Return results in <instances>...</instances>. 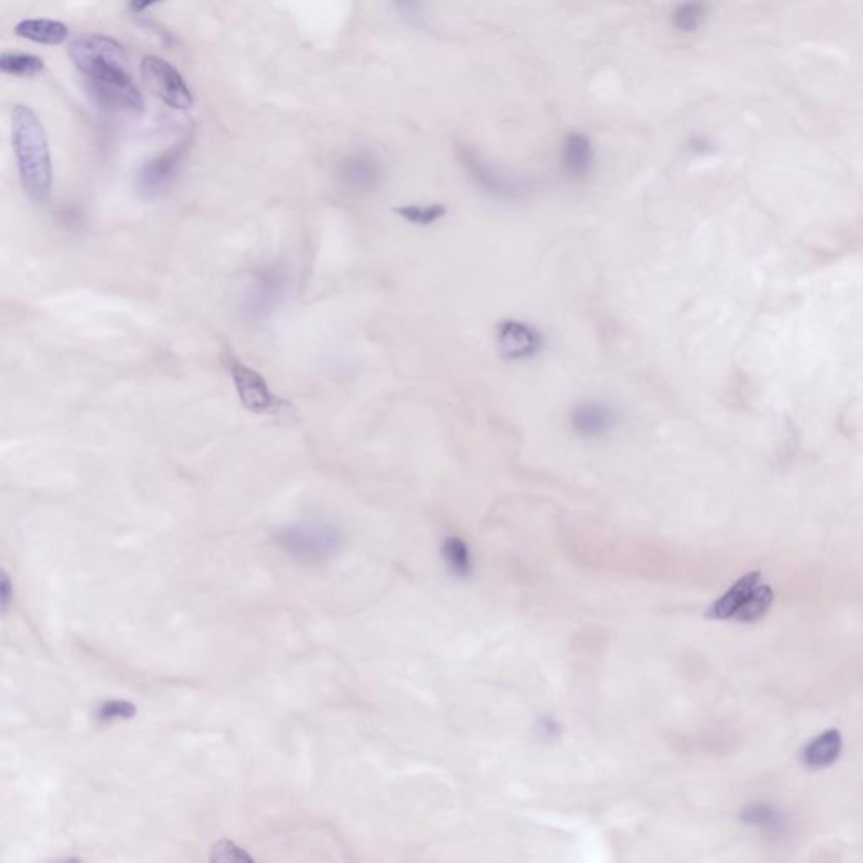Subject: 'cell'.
I'll return each mask as SVG.
<instances>
[{
	"label": "cell",
	"instance_id": "6da1fadb",
	"mask_svg": "<svg viewBox=\"0 0 863 863\" xmlns=\"http://www.w3.org/2000/svg\"><path fill=\"white\" fill-rule=\"evenodd\" d=\"M12 145L22 189L34 203H46L51 196L53 166L48 137L33 108L16 105L11 113Z\"/></svg>",
	"mask_w": 863,
	"mask_h": 863
},
{
	"label": "cell",
	"instance_id": "7a4b0ae2",
	"mask_svg": "<svg viewBox=\"0 0 863 863\" xmlns=\"http://www.w3.org/2000/svg\"><path fill=\"white\" fill-rule=\"evenodd\" d=\"M68 56L86 81H129V65L115 39L88 34L71 41Z\"/></svg>",
	"mask_w": 863,
	"mask_h": 863
},
{
	"label": "cell",
	"instance_id": "3957f363",
	"mask_svg": "<svg viewBox=\"0 0 863 863\" xmlns=\"http://www.w3.org/2000/svg\"><path fill=\"white\" fill-rule=\"evenodd\" d=\"M457 159L472 186L486 198L494 199L499 203L513 204L521 203L530 196V183L526 179L501 171L471 147L459 145Z\"/></svg>",
	"mask_w": 863,
	"mask_h": 863
},
{
	"label": "cell",
	"instance_id": "277c9868",
	"mask_svg": "<svg viewBox=\"0 0 863 863\" xmlns=\"http://www.w3.org/2000/svg\"><path fill=\"white\" fill-rule=\"evenodd\" d=\"M287 289V270L280 263L253 270L243 282L238 307L248 321H262L280 306Z\"/></svg>",
	"mask_w": 863,
	"mask_h": 863
},
{
	"label": "cell",
	"instance_id": "5b68a950",
	"mask_svg": "<svg viewBox=\"0 0 863 863\" xmlns=\"http://www.w3.org/2000/svg\"><path fill=\"white\" fill-rule=\"evenodd\" d=\"M275 542L292 557L304 562H322L338 552L341 535L334 526L321 521H302L280 528Z\"/></svg>",
	"mask_w": 863,
	"mask_h": 863
},
{
	"label": "cell",
	"instance_id": "8992f818",
	"mask_svg": "<svg viewBox=\"0 0 863 863\" xmlns=\"http://www.w3.org/2000/svg\"><path fill=\"white\" fill-rule=\"evenodd\" d=\"M567 422L577 439L599 442L609 439L621 427L622 413L604 398H582L570 408Z\"/></svg>",
	"mask_w": 863,
	"mask_h": 863
},
{
	"label": "cell",
	"instance_id": "52a82bcc",
	"mask_svg": "<svg viewBox=\"0 0 863 863\" xmlns=\"http://www.w3.org/2000/svg\"><path fill=\"white\" fill-rule=\"evenodd\" d=\"M223 363L235 385L240 402L250 412L277 413L285 407V403L272 392L267 380L257 370H253L252 366L238 360V356L225 353Z\"/></svg>",
	"mask_w": 863,
	"mask_h": 863
},
{
	"label": "cell",
	"instance_id": "ba28073f",
	"mask_svg": "<svg viewBox=\"0 0 863 863\" xmlns=\"http://www.w3.org/2000/svg\"><path fill=\"white\" fill-rule=\"evenodd\" d=\"M496 346L503 360L526 363L543 353L547 339L545 334L530 322L506 317L496 324Z\"/></svg>",
	"mask_w": 863,
	"mask_h": 863
},
{
	"label": "cell",
	"instance_id": "9c48e42d",
	"mask_svg": "<svg viewBox=\"0 0 863 863\" xmlns=\"http://www.w3.org/2000/svg\"><path fill=\"white\" fill-rule=\"evenodd\" d=\"M142 76L152 92L162 102L176 110H189L193 107V92L189 90L181 73L159 56H145L142 59Z\"/></svg>",
	"mask_w": 863,
	"mask_h": 863
},
{
	"label": "cell",
	"instance_id": "30bf717a",
	"mask_svg": "<svg viewBox=\"0 0 863 863\" xmlns=\"http://www.w3.org/2000/svg\"><path fill=\"white\" fill-rule=\"evenodd\" d=\"M338 176L349 191L371 193L380 188L385 171L375 156L368 152H356L339 162Z\"/></svg>",
	"mask_w": 863,
	"mask_h": 863
},
{
	"label": "cell",
	"instance_id": "8fae6325",
	"mask_svg": "<svg viewBox=\"0 0 863 863\" xmlns=\"http://www.w3.org/2000/svg\"><path fill=\"white\" fill-rule=\"evenodd\" d=\"M188 152V142L174 145L166 152L145 162L140 169L139 186L145 194H157L164 191L174 181L177 172L183 166L184 157Z\"/></svg>",
	"mask_w": 863,
	"mask_h": 863
},
{
	"label": "cell",
	"instance_id": "7c38bea8",
	"mask_svg": "<svg viewBox=\"0 0 863 863\" xmlns=\"http://www.w3.org/2000/svg\"><path fill=\"white\" fill-rule=\"evenodd\" d=\"M86 90L95 102L115 112H142L144 98L129 81H86Z\"/></svg>",
	"mask_w": 863,
	"mask_h": 863
},
{
	"label": "cell",
	"instance_id": "4fadbf2b",
	"mask_svg": "<svg viewBox=\"0 0 863 863\" xmlns=\"http://www.w3.org/2000/svg\"><path fill=\"white\" fill-rule=\"evenodd\" d=\"M594 166V149L589 137L579 132L570 134L562 145L560 169L570 181H584Z\"/></svg>",
	"mask_w": 863,
	"mask_h": 863
},
{
	"label": "cell",
	"instance_id": "5bb4252c",
	"mask_svg": "<svg viewBox=\"0 0 863 863\" xmlns=\"http://www.w3.org/2000/svg\"><path fill=\"white\" fill-rule=\"evenodd\" d=\"M759 582H761V572H749L744 577H740L720 597L719 601L713 602L712 607L708 609L707 616L712 617V619H730V617H734L740 607L744 606V602L749 599V595L754 592Z\"/></svg>",
	"mask_w": 863,
	"mask_h": 863
},
{
	"label": "cell",
	"instance_id": "9a60e30c",
	"mask_svg": "<svg viewBox=\"0 0 863 863\" xmlns=\"http://www.w3.org/2000/svg\"><path fill=\"white\" fill-rule=\"evenodd\" d=\"M842 747L843 737L840 730H826L806 746L805 752H803V761H805L806 766L815 767V769L831 766L840 757Z\"/></svg>",
	"mask_w": 863,
	"mask_h": 863
},
{
	"label": "cell",
	"instance_id": "2e32d148",
	"mask_svg": "<svg viewBox=\"0 0 863 863\" xmlns=\"http://www.w3.org/2000/svg\"><path fill=\"white\" fill-rule=\"evenodd\" d=\"M16 34L19 38L27 39L38 44H61L70 38L68 26L59 21L51 19H26L16 26Z\"/></svg>",
	"mask_w": 863,
	"mask_h": 863
},
{
	"label": "cell",
	"instance_id": "e0dca14e",
	"mask_svg": "<svg viewBox=\"0 0 863 863\" xmlns=\"http://www.w3.org/2000/svg\"><path fill=\"white\" fill-rule=\"evenodd\" d=\"M403 221H407L410 225L419 226V228H429L444 220L447 215V208L444 204H403L395 208Z\"/></svg>",
	"mask_w": 863,
	"mask_h": 863
},
{
	"label": "cell",
	"instance_id": "ac0fdd59",
	"mask_svg": "<svg viewBox=\"0 0 863 863\" xmlns=\"http://www.w3.org/2000/svg\"><path fill=\"white\" fill-rule=\"evenodd\" d=\"M708 12L707 0H687L673 11V26L681 33H695L707 19Z\"/></svg>",
	"mask_w": 863,
	"mask_h": 863
},
{
	"label": "cell",
	"instance_id": "d6986e66",
	"mask_svg": "<svg viewBox=\"0 0 863 863\" xmlns=\"http://www.w3.org/2000/svg\"><path fill=\"white\" fill-rule=\"evenodd\" d=\"M772 601H774V592L771 587L759 584L734 617L740 622L759 621L771 609Z\"/></svg>",
	"mask_w": 863,
	"mask_h": 863
},
{
	"label": "cell",
	"instance_id": "ffe728a7",
	"mask_svg": "<svg viewBox=\"0 0 863 863\" xmlns=\"http://www.w3.org/2000/svg\"><path fill=\"white\" fill-rule=\"evenodd\" d=\"M0 70L6 75L14 76H36L44 70V61L34 54L19 53H4L0 56Z\"/></svg>",
	"mask_w": 863,
	"mask_h": 863
},
{
	"label": "cell",
	"instance_id": "44dd1931",
	"mask_svg": "<svg viewBox=\"0 0 863 863\" xmlns=\"http://www.w3.org/2000/svg\"><path fill=\"white\" fill-rule=\"evenodd\" d=\"M444 558L447 567L452 570V574L457 577H467L471 572V557L467 550L466 543L462 542L461 538H449L444 543Z\"/></svg>",
	"mask_w": 863,
	"mask_h": 863
},
{
	"label": "cell",
	"instance_id": "7402d4cb",
	"mask_svg": "<svg viewBox=\"0 0 863 863\" xmlns=\"http://www.w3.org/2000/svg\"><path fill=\"white\" fill-rule=\"evenodd\" d=\"M137 713V708L127 700H108L98 708V720L112 722L117 719H130Z\"/></svg>",
	"mask_w": 863,
	"mask_h": 863
},
{
	"label": "cell",
	"instance_id": "603a6c76",
	"mask_svg": "<svg viewBox=\"0 0 863 863\" xmlns=\"http://www.w3.org/2000/svg\"><path fill=\"white\" fill-rule=\"evenodd\" d=\"M213 858H215V860H220V862H242V860H250V857L245 855V852H242V848L235 847V843L228 842V840H223V842L218 843V845L213 848Z\"/></svg>",
	"mask_w": 863,
	"mask_h": 863
},
{
	"label": "cell",
	"instance_id": "cb8c5ba5",
	"mask_svg": "<svg viewBox=\"0 0 863 863\" xmlns=\"http://www.w3.org/2000/svg\"><path fill=\"white\" fill-rule=\"evenodd\" d=\"M393 6L397 7L398 12H402V16L408 19H415L422 14V0H392Z\"/></svg>",
	"mask_w": 863,
	"mask_h": 863
},
{
	"label": "cell",
	"instance_id": "d4e9b609",
	"mask_svg": "<svg viewBox=\"0 0 863 863\" xmlns=\"http://www.w3.org/2000/svg\"><path fill=\"white\" fill-rule=\"evenodd\" d=\"M162 0H130V9L134 12H142L149 7L156 6Z\"/></svg>",
	"mask_w": 863,
	"mask_h": 863
},
{
	"label": "cell",
	"instance_id": "484cf974",
	"mask_svg": "<svg viewBox=\"0 0 863 863\" xmlns=\"http://www.w3.org/2000/svg\"><path fill=\"white\" fill-rule=\"evenodd\" d=\"M9 599H11V584H9V577L4 574V582H2V607H4V611L9 609Z\"/></svg>",
	"mask_w": 863,
	"mask_h": 863
}]
</instances>
